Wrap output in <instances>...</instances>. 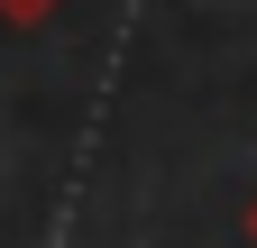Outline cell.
Segmentation results:
<instances>
[{"label": "cell", "mask_w": 257, "mask_h": 248, "mask_svg": "<svg viewBox=\"0 0 257 248\" xmlns=\"http://www.w3.org/2000/svg\"><path fill=\"white\" fill-rule=\"evenodd\" d=\"M248 248H257V202H248Z\"/></svg>", "instance_id": "7a4b0ae2"}, {"label": "cell", "mask_w": 257, "mask_h": 248, "mask_svg": "<svg viewBox=\"0 0 257 248\" xmlns=\"http://www.w3.org/2000/svg\"><path fill=\"white\" fill-rule=\"evenodd\" d=\"M46 10H55V0H0V19H10V28H37Z\"/></svg>", "instance_id": "6da1fadb"}]
</instances>
